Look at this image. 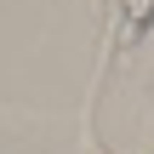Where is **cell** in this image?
I'll return each mask as SVG.
<instances>
[{
	"instance_id": "6da1fadb",
	"label": "cell",
	"mask_w": 154,
	"mask_h": 154,
	"mask_svg": "<svg viewBox=\"0 0 154 154\" xmlns=\"http://www.w3.org/2000/svg\"><path fill=\"white\" fill-rule=\"evenodd\" d=\"M120 11H126V34L131 40L154 29V0H120Z\"/></svg>"
}]
</instances>
